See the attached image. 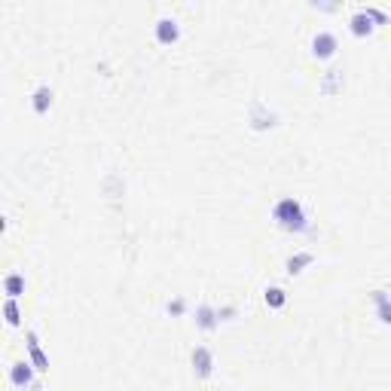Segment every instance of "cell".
<instances>
[{
    "instance_id": "277c9868",
    "label": "cell",
    "mask_w": 391,
    "mask_h": 391,
    "mask_svg": "<svg viewBox=\"0 0 391 391\" xmlns=\"http://www.w3.org/2000/svg\"><path fill=\"white\" fill-rule=\"evenodd\" d=\"M10 382L15 388H37V367L24 357V361H15L10 367Z\"/></svg>"
},
{
    "instance_id": "6da1fadb",
    "label": "cell",
    "mask_w": 391,
    "mask_h": 391,
    "mask_svg": "<svg viewBox=\"0 0 391 391\" xmlns=\"http://www.w3.org/2000/svg\"><path fill=\"white\" fill-rule=\"evenodd\" d=\"M272 220H276L278 229L294 232V236H306L312 232V218L306 211V205L299 202L297 196H281L276 205H272Z\"/></svg>"
},
{
    "instance_id": "2e32d148",
    "label": "cell",
    "mask_w": 391,
    "mask_h": 391,
    "mask_svg": "<svg viewBox=\"0 0 391 391\" xmlns=\"http://www.w3.org/2000/svg\"><path fill=\"white\" fill-rule=\"evenodd\" d=\"M3 318L10 327H19L22 324V309H19V299H13V297H6L3 299Z\"/></svg>"
},
{
    "instance_id": "e0dca14e",
    "label": "cell",
    "mask_w": 391,
    "mask_h": 391,
    "mask_svg": "<svg viewBox=\"0 0 391 391\" xmlns=\"http://www.w3.org/2000/svg\"><path fill=\"white\" fill-rule=\"evenodd\" d=\"M187 309H190V303L184 297H174V299H169L165 303V312L171 315V318H180V315H187Z\"/></svg>"
},
{
    "instance_id": "ba28073f",
    "label": "cell",
    "mask_w": 391,
    "mask_h": 391,
    "mask_svg": "<svg viewBox=\"0 0 391 391\" xmlns=\"http://www.w3.org/2000/svg\"><path fill=\"white\" fill-rule=\"evenodd\" d=\"M153 37H156V43H162V46L178 43V40H180V24H178V19H169V15L156 19V24H153Z\"/></svg>"
},
{
    "instance_id": "4fadbf2b",
    "label": "cell",
    "mask_w": 391,
    "mask_h": 391,
    "mask_svg": "<svg viewBox=\"0 0 391 391\" xmlns=\"http://www.w3.org/2000/svg\"><path fill=\"white\" fill-rule=\"evenodd\" d=\"M343 71L339 68H330L327 73H321V83H318V89H321V95H336V92H343Z\"/></svg>"
},
{
    "instance_id": "7a4b0ae2",
    "label": "cell",
    "mask_w": 391,
    "mask_h": 391,
    "mask_svg": "<svg viewBox=\"0 0 391 391\" xmlns=\"http://www.w3.org/2000/svg\"><path fill=\"white\" fill-rule=\"evenodd\" d=\"M248 122H251L254 131H266V129H276L278 126V113L272 111L266 101H251V107H248Z\"/></svg>"
},
{
    "instance_id": "ac0fdd59",
    "label": "cell",
    "mask_w": 391,
    "mask_h": 391,
    "mask_svg": "<svg viewBox=\"0 0 391 391\" xmlns=\"http://www.w3.org/2000/svg\"><path fill=\"white\" fill-rule=\"evenodd\" d=\"M218 312H220V321H232L239 315L236 306H218Z\"/></svg>"
},
{
    "instance_id": "9a60e30c",
    "label": "cell",
    "mask_w": 391,
    "mask_h": 391,
    "mask_svg": "<svg viewBox=\"0 0 391 391\" xmlns=\"http://www.w3.org/2000/svg\"><path fill=\"white\" fill-rule=\"evenodd\" d=\"M263 299H266V306H269V309H285V306H287L285 287H266L263 290Z\"/></svg>"
},
{
    "instance_id": "8fae6325",
    "label": "cell",
    "mask_w": 391,
    "mask_h": 391,
    "mask_svg": "<svg viewBox=\"0 0 391 391\" xmlns=\"http://www.w3.org/2000/svg\"><path fill=\"white\" fill-rule=\"evenodd\" d=\"M52 98H55V92H52V86L49 83H40V86L31 92V111L34 113H49V107H52Z\"/></svg>"
},
{
    "instance_id": "52a82bcc",
    "label": "cell",
    "mask_w": 391,
    "mask_h": 391,
    "mask_svg": "<svg viewBox=\"0 0 391 391\" xmlns=\"http://www.w3.org/2000/svg\"><path fill=\"white\" fill-rule=\"evenodd\" d=\"M339 49V40L334 31H318V34L312 37V55L321 58V62H327V58H334Z\"/></svg>"
},
{
    "instance_id": "3957f363",
    "label": "cell",
    "mask_w": 391,
    "mask_h": 391,
    "mask_svg": "<svg viewBox=\"0 0 391 391\" xmlns=\"http://www.w3.org/2000/svg\"><path fill=\"white\" fill-rule=\"evenodd\" d=\"M190 364H193L196 379H211L214 376V367H218V361H214V352L208 346H193V352H190Z\"/></svg>"
},
{
    "instance_id": "5bb4252c",
    "label": "cell",
    "mask_w": 391,
    "mask_h": 391,
    "mask_svg": "<svg viewBox=\"0 0 391 391\" xmlns=\"http://www.w3.org/2000/svg\"><path fill=\"white\" fill-rule=\"evenodd\" d=\"M3 294L13 297V299H19L24 294V276L22 272H10V276L3 278Z\"/></svg>"
},
{
    "instance_id": "5b68a950",
    "label": "cell",
    "mask_w": 391,
    "mask_h": 391,
    "mask_svg": "<svg viewBox=\"0 0 391 391\" xmlns=\"http://www.w3.org/2000/svg\"><path fill=\"white\" fill-rule=\"evenodd\" d=\"M24 346H28V361L37 367V373H49V355L43 352V343H40L37 330H28V334H24Z\"/></svg>"
},
{
    "instance_id": "8992f818",
    "label": "cell",
    "mask_w": 391,
    "mask_h": 391,
    "mask_svg": "<svg viewBox=\"0 0 391 391\" xmlns=\"http://www.w3.org/2000/svg\"><path fill=\"white\" fill-rule=\"evenodd\" d=\"M193 321H196L199 330H205V334H214V330L220 327V312H218V306L199 303L196 309H193Z\"/></svg>"
},
{
    "instance_id": "7c38bea8",
    "label": "cell",
    "mask_w": 391,
    "mask_h": 391,
    "mask_svg": "<svg viewBox=\"0 0 391 391\" xmlns=\"http://www.w3.org/2000/svg\"><path fill=\"white\" fill-rule=\"evenodd\" d=\"M315 263V254L312 251H297V254H290L287 260H285V272L287 276H303L306 269Z\"/></svg>"
},
{
    "instance_id": "d6986e66",
    "label": "cell",
    "mask_w": 391,
    "mask_h": 391,
    "mask_svg": "<svg viewBox=\"0 0 391 391\" xmlns=\"http://www.w3.org/2000/svg\"><path fill=\"white\" fill-rule=\"evenodd\" d=\"M367 10H370L373 19H376V24H385L388 22V13L385 10H379V6H367Z\"/></svg>"
},
{
    "instance_id": "9c48e42d",
    "label": "cell",
    "mask_w": 391,
    "mask_h": 391,
    "mask_svg": "<svg viewBox=\"0 0 391 391\" xmlns=\"http://www.w3.org/2000/svg\"><path fill=\"white\" fill-rule=\"evenodd\" d=\"M376 28H379V24L370 15L367 6H364V10H357V13H352V19H348V31H352L355 37H370Z\"/></svg>"
},
{
    "instance_id": "30bf717a",
    "label": "cell",
    "mask_w": 391,
    "mask_h": 391,
    "mask_svg": "<svg viewBox=\"0 0 391 391\" xmlns=\"http://www.w3.org/2000/svg\"><path fill=\"white\" fill-rule=\"evenodd\" d=\"M370 306L382 324H391V290H385V287L370 290Z\"/></svg>"
}]
</instances>
